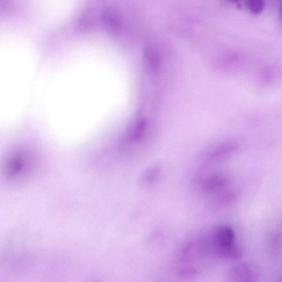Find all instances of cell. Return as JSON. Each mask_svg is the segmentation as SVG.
Wrapping results in <instances>:
<instances>
[{
	"mask_svg": "<svg viewBox=\"0 0 282 282\" xmlns=\"http://www.w3.org/2000/svg\"><path fill=\"white\" fill-rule=\"evenodd\" d=\"M212 247L215 254L222 258L236 259L242 256L241 250L235 243L234 231L230 227H221L216 231Z\"/></svg>",
	"mask_w": 282,
	"mask_h": 282,
	"instance_id": "1",
	"label": "cell"
},
{
	"mask_svg": "<svg viewBox=\"0 0 282 282\" xmlns=\"http://www.w3.org/2000/svg\"><path fill=\"white\" fill-rule=\"evenodd\" d=\"M32 160L26 153H18L13 156L7 165V175L13 181L25 179L32 167Z\"/></svg>",
	"mask_w": 282,
	"mask_h": 282,
	"instance_id": "2",
	"label": "cell"
},
{
	"mask_svg": "<svg viewBox=\"0 0 282 282\" xmlns=\"http://www.w3.org/2000/svg\"><path fill=\"white\" fill-rule=\"evenodd\" d=\"M257 277L256 267L248 263L238 264L229 273L230 282H256Z\"/></svg>",
	"mask_w": 282,
	"mask_h": 282,
	"instance_id": "3",
	"label": "cell"
},
{
	"mask_svg": "<svg viewBox=\"0 0 282 282\" xmlns=\"http://www.w3.org/2000/svg\"><path fill=\"white\" fill-rule=\"evenodd\" d=\"M247 6L251 13L257 14L263 11L265 4L261 0H250L247 2Z\"/></svg>",
	"mask_w": 282,
	"mask_h": 282,
	"instance_id": "4",
	"label": "cell"
},
{
	"mask_svg": "<svg viewBox=\"0 0 282 282\" xmlns=\"http://www.w3.org/2000/svg\"><path fill=\"white\" fill-rule=\"evenodd\" d=\"M281 18H282V6H281Z\"/></svg>",
	"mask_w": 282,
	"mask_h": 282,
	"instance_id": "5",
	"label": "cell"
},
{
	"mask_svg": "<svg viewBox=\"0 0 282 282\" xmlns=\"http://www.w3.org/2000/svg\"><path fill=\"white\" fill-rule=\"evenodd\" d=\"M279 282H282V279Z\"/></svg>",
	"mask_w": 282,
	"mask_h": 282,
	"instance_id": "6",
	"label": "cell"
}]
</instances>
